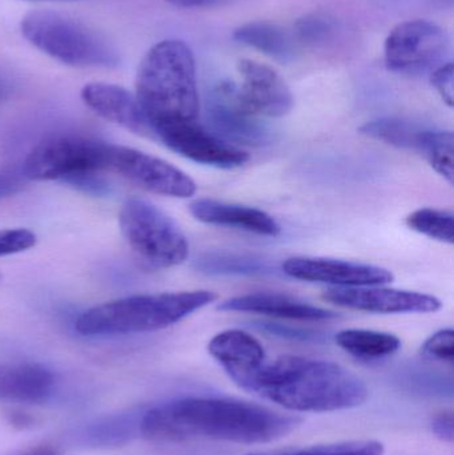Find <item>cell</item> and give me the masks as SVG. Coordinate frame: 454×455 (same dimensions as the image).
I'll list each match as a JSON object with an SVG mask.
<instances>
[{
	"label": "cell",
	"mask_w": 454,
	"mask_h": 455,
	"mask_svg": "<svg viewBox=\"0 0 454 455\" xmlns=\"http://www.w3.org/2000/svg\"><path fill=\"white\" fill-rule=\"evenodd\" d=\"M0 280H2V275H0Z\"/></svg>",
	"instance_id": "37"
},
{
	"label": "cell",
	"mask_w": 454,
	"mask_h": 455,
	"mask_svg": "<svg viewBox=\"0 0 454 455\" xmlns=\"http://www.w3.org/2000/svg\"><path fill=\"white\" fill-rule=\"evenodd\" d=\"M196 220L208 226L227 227L260 235H279L280 226L271 215L247 205L229 204L212 199H199L189 205Z\"/></svg>",
	"instance_id": "19"
},
{
	"label": "cell",
	"mask_w": 454,
	"mask_h": 455,
	"mask_svg": "<svg viewBox=\"0 0 454 455\" xmlns=\"http://www.w3.org/2000/svg\"><path fill=\"white\" fill-rule=\"evenodd\" d=\"M155 139L186 159L221 170L242 167L250 159L247 152L207 132L197 122L163 125L155 130Z\"/></svg>",
	"instance_id": "11"
},
{
	"label": "cell",
	"mask_w": 454,
	"mask_h": 455,
	"mask_svg": "<svg viewBox=\"0 0 454 455\" xmlns=\"http://www.w3.org/2000/svg\"><path fill=\"white\" fill-rule=\"evenodd\" d=\"M119 226L133 253L148 267L165 269L188 259L189 243L183 230L147 200H127L120 211Z\"/></svg>",
	"instance_id": "7"
},
{
	"label": "cell",
	"mask_w": 454,
	"mask_h": 455,
	"mask_svg": "<svg viewBox=\"0 0 454 455\" xmlns=\"http://www.w3.org/2000/svg\"><path fill=\"white\" fill-rule=\"evenodd\" d=\"M208 352L243 390L267 360L261 342L252 334L239 329L216 334L208 344Z\"/></svg>",
	"instance_id": "16"
},
{
	"label": "cell",
	"mask_w": 454,
	"mask_h": 455,
	"mask_svg": "<svg viewBox=\"0 0 454 455\" xmlns=\"http://www.w3.org/2000/svg\"><path fill=\"white\" fill-rule=\"evenodd\" d=\"M450 47V37L439 24L408 20L397 24L386 39L384 59L389 71L420 76L440 66Z\"/></svg>",
	"instance_id": "8"
},
{
	"label": "cell",
	"mask_w": 454,
	"mask_h": 455,
	"mask_svg": "<svg viewBox=\"0 0 454 455\" xmlns=\"http://www.w3.org/2000/svg\"><path fill=\"white\" fill-rule=\"evenodd\" d=\"M453 64L450 61V63L440 64L431 72V84L442 96V101L450 107H453Z\"/></svg>",
	"instance_id": "30"
},
{
	"label": "cell",
	"mask_w": 454,
	"mask_h": 455,
	"mask_svg": "<svg viewBox=\"0 0 454 455\" xmlns=\"http://www.w3.org/2000/svg\"><path fill=\"white\" fill-rule=\"evenodd\" d=\"M324 299L341 307L360 312L400 315V313H434L442 309V301L432 294L375 286L331 288Z\"/></svg>",
	"instance_id": "12"
},
{
	"label": "cell",
	"mask_w": 454,
	"mask_h": 455,
	"mask_svg": "<svg viewBox=\"0 0 454 455\" xmlns=\"http://www.w3.org/2000/svg\"><path fill=\"white\" fill-rule=\"evenodd\" d=\"M80 96L91 111L107 122L136 135L155 139L154 128L138 99L125 88L108 83H90L83 87Z\"/></svg>",
	"instance_id": "14"
},
{
	"label": "cell",
	"mask_w": 454,
	"mask_h": 455,
	"mask_svg": "<svg viewBox=\"0 0 454 455\" xmlns=\"http://www.w3.org/2000/svg\"><path fill=\"white\" fill-rule=\"evenodd\" d=\"M303 422L250 401L228 397H183L160 403L144 414L140 433L160 443L215 441L263 445L282 440Z\"/></svg>",
	"instance_id": "1"
},
{
	"label": "cell",
	"mask_w": 454,
	"mask_h": 455,
	"mask_svg": "<svg viewBox=\"0 0 454 455\" xmlns=\"http://www.w3.org/2000/svg\"><path fill=\"white\" fill-rule=\"evenodd\" d=\"M135 96L154 132L163 125L197 122L199 92L191 48L178 39L155 44L139 66Z\"/></svg>",
	"instance_id": "3"
},
{
	"label": "cell",
	"mask_w": 454,
	"mask_h": 455,
	"mask_svg": "<svg viewBox=\"0 0 454 455\" xmlns=\"http://www.w3.org/2000/svg\"><path fill=\"white\" fill-rule=\"evenodd\" d=\"M336 344L360 360H381L399 352L402 341L394 334L368 329H346L336 334Z\"/></svg>",
	"instance_id": "21"
},
{
	"label": "cell",
	"mask_w": 454,
	"mask_h": 455,
	"mask_svg": "<svg viewBox=\"0 0 454 455\" xmlns=\"http://www.w3.org/2000/svg\"><path fill=\"white\" fill-rule=\"evenodd\" d=\"M432 432L445 443H452L454 440V421L452 411H442L432 419Z\"/></svg>",
	"instance_id": "31"
},
{
	"label": "cell",
	"mask_w": 454,
	"mask_h": 455,
	"mask_svg": "<svg viewBox=\"0 0 454 455\" xmlns=\"http://www.w3.org/2000/svg\"><path fill=\"white\" fill-rule=\"evenodd\" d=\"M176 8H211L224 4L228 0H165Z\"/></svg>",
	"instance_id": "34"
},
{
	"label": "cell",
	"mask_w": 454,
	"mask_h": 455,
	"mask_svg": "<svg viewBox=\"0 0 454 455\" xmlns=\"http://www.w3.org/2000/svg\"><path fill=\"white\" fill-rule=\"evenodd\" d=\"M8 92V83L5 82L4 79H2L0 77V101H2V99L4 98L5 95H7Z\"/></svg>",
	"instance_id": "36"
},
{
	"label": "cell",
	"mask_w": 454,
	"mask_h": 455,
	"mask_svg": "<svg viewBox=\"0 0 454 455\" xmlns=\"http://www.w3.org/2000/svg\"><path fill=\"white\" fill-rule=\"evenodd\" d=\"M16 455H60L58 453L56 449H53L52 446L47 445H40L35 446V448L27 449V451H20V453Z\"/></svg>",
	"instance_id": "35"
},
{
	"label": "cell",
	"mask_w": 454,
	"mask_h": 455,
	"mask_svg": "<svg viewBox=\"0 0 454 455\" xmlns=\"http://www.w3.org/2000/svg\"><path fill=\"white\" fill-rule=\"evenodd\" d=\"M232 37L240 44L255 48L280 63H288L295 55L293 40L290 35L282 27L269 21L243 24L235 29Z\"/></svg>",
	"instance_id": "20"
},
{
	"label": "cell",
	"mask_w": 454,
	"mask_h": 455,
	"mask_svg": "<svg viewBox=\"0 0 454 455\" xmlns=\"http://www.w3.org/2000/svg\"><path fill=\"white\" fill-rule=\"evenodd\" d=\"M55 385V374L40 363H0V403H42Z\"/></svg>",
	"instance_id": "18"
},
{
	"label": "cell",
	"mask_w": 454,
	"mask_h": 455,
	"mask_svg": "<svg viewBox=\"0 0 454 455\" xmlns=\"http://www.w3.org/2000/svg\"><path fill=\"white\" fill-rule=\"evenodd\" d=\"M111 147L76 133L51 136L29 152L21 173L28 180L64 181L84 191H99L104 184L96 175L109 171Z\"/></svg>",
	"instance_id": "5"
},
{
	"label": "cell",
	"mask_w": 454,
	"mask_h": 455,
	"mask_svg": "<svg viewBox=\"0 0 454 455\" xmlns=\"http://www.w3.org/2000/svg\"><path fill=\"white\" fill-rule=\"evenodd\" d=\"M454 139L453 132L442 130H426L418 154L426 157L432 168L453 184L454 176Z\"/></svg>",
	"instance_id": "24"
},
{
	"label": "cell",
	"mask_w": 454,
	"mask_h": 455,
	"mask_svg": "<svg viewBox=\"0 0 454 455\" xmlns=\"http://www.w3.org/2000/svg\"><path fill=\"white\" fill-rule=\"evenodd\" d=\"M242 84L232 83V96L240 108L256 117H283L293 108L287 83L271 67L242 59L237 63Z\"/></svg>",
	"instance_id": "10"
},
{
	"label": "cell",
	"mask_w": 454,
	"mask_h": 455,
	"mask_svg": "<svg viewBox=\"0 0 454 455\" xmlns=\"http://www.w3.org/2000/svg\"><path fill=\"white\" fill-rule=\"evenodd\" d=\"M21 34L37 50L74 67H115L116 50L85 24L53 11L40 10L21 19Z\"/></svg>",
	"instance_id": "6"
},
{
	"label": "cell",
	"mask_w": 454,
	"mask_h": 455,
	"mask_svg": "<svg viewBox=\"0 0 454 455\" xmlns=\"http://www.w3.org/2000/svg\"><path fill=\"white\" fill-rule=\"evenodd\" d=\"M428 128L416 124L410 120L400 119V117H381L365 123L360 132L368 138L383 141L396 148L420 151L424 135Z\"/></svg>",
	"instance_id": "22"
},
{
	"label": "cell",
	"mask_w": 454,
	"mask_h": 455,
	"mask_svg": "<svg viewBox=\"0 0 454 455\" xmlns=\"http://www.w3.org/2000/svg\"><path fill=\"white\" fill-rule=\"evenodd\" d=\"M383 443L373 440L343 441L304 448L279 449V451H252L245 455H384Z\"/></svg>",
	"instance_id": "25"
},
{
	"label": "cell",
	"mask_w": 454,
	"mask_h": 455,
	"mask_svg": "<svg viewBox=\"0 0 454 455\" xmlns=\"http://www.w3.org/2000/svg\"><path fill=\"white\" fill-rule=\"evenodd\" d=\"M244 390L292 413L349 411L370 397L364 381L344 366L299 355L267 358Z\"/></svg>",
	"instance_id": "2"
},
{
	"label": "cell",
	"mask_w": 454,
	"mask_h": 455,
	"mask_svg": "<svg viewBox=\"0 0 454 455\" xmlns=\"http://www.w3.org/2000/svg\"><path fill=\"white\" fill-rule=\"evenodd\" d=\"M109 171L152 194L188 199L196 194V184L170 163L127 147L112 146Z\"/></svg>",
	"instance_id": "9"
},
{
	"label": "cell",
	"mask_w": 454,
	"mask_h": 455,
	"mask_svg": "<svg viewBox=\"0 0 454 455\" xmlns=\"http://www.w3.org/2000/svg\"><path fill=\"white\" fill-rule=\"evenodd\" d=\"M197 270L207 275H253L271 272V267L263 259L244 254L211 253L203 254L195 264Z\"/></svg>",
	"instance_id": "23"
},
{
	"label": "cell",
	"mask_w": 454,
	"mask_h": 455,
	"mask_svg": "<svg viewBox=\"0 0 454 455\" xmlns=\"http://www.w3.org/2000/svg\"><path fill=\"white\" fill-rule=\"evenodd\" d=\"M23 179L21 171H0V199L16 194L23 187Z\"/></svg>",
	"instance_id": "32"
},
{
	"label": "cell",
	"mask_w": 454,
	"mask_h": 455,
	"mask_svg": "<svg viewBox=\"0 0 454 455\" xmlns=\"http://www.w3.org/2000/svg\"><path fill=\"white\" fill-rule=\"evenodd\" d=\"M36 235L32 230L0 229V257L20 253L36 245Z\"/></svg>",
	"instance_id": "29"
},
{
	"label": "cell",
	"mask_w": 454,
	"mask_h": 455,
	"mask_svg": "<svg viewBox=\"0 0 454 455\" xmlns=\"http://www.w3.org/2000/svg\"><path fill=\"white\" fill-rule=\"evenodd\" d=\"M407 226L440 243H454V218L450 211L421 208L408 216Z\"/></svg>",
	"instance_id": "26"
},
{
	"label": "cell",
	"mask_w": 454,
	"mask_h": 455,
	"mask_svg": "<svg viewBox=\"0 0 454 455\" xmlns=\"http://www.w3.org/2000/svg\"><path fill=\"white\" fill-rule=\"evenodd\" d=\"M261 328L264 331H271V333L277 334V336L292 337V339H311L314 334L309 331H303V329L293 328V326L282 325V323H263Z\"/></svg>",
	"instance_id": "33"
},
{
	"label": "cell",
	"mask_w": 454,
	"mask_h": 455,
	"mask_svg": "<svg viewBox=\"0 0 454 455\" xmlns=\"http://www.w3.org/2000/svg\"><path fill=\"white\" fill-rule=\"evenodd\" d=\"M338 32V24L333 19L320 13H309L295 23V34L304 44L320 47L327 44Z\"/></svg>",
	"instance_id": "27"
},
{
	"label": "cell",
	"mask_w": 454,
	"mask_h": 455,
	"mask_svg": "<svg viewBox=\"0 0 454 455\" xmlns=\"http://www.w3.org/2000/svg\"><path fill=\"white\" fill-rule=\"evenodd\" d=\"M208 116L227 143L261 147L271 141V131L267 125L237 106L232 96V83L218 85L208 104Z\"/></svg>",
	"instance_id": "15"
},
{
	"label": "cell",
	"mask_w": 454,
	"mask_h": 455,
	"mask_svg": "<svg viewBox=\"0 0 454 455\" xmlns=\"http://www.w3.org/2000/svg\"><path fill=\"white\" fill-rule=\"evenodd\" d=\"M283 272L296 280L330 283L335 288L386 285L394 281L386 267L324 257H292L283 264Z\"/></svg>",
	"instance_id": "13"
},
{
	"label": "cell",
	"mask_w": 454,
	"mask_h": 455,
	"mask_svg": "<svg viewBox=\"0 0 454 455\" xmlns=\"http://www.w3.org/2000/svg\"><path fill=\"white\" fill-rule=\"evenodd\" d=\"M421 355L436 363H450L454 360V331L442 329L432 334L421 347Z\"/></svg>",
	"instance_id": "28"
},
{
	"label": "cell",
	"mask_w": 454,
	"mask_h": 455,
	"mask_svg": "<svg viewBox=\"0 0 454 455\" xmlns=\"http://www.w3.org/2000/svg\"><path fill=\"white\" fill-rule=\"evenodd\" d=\"M215 299L216 294L208 291L125 297L85 310L75 321V331L83 337L125 336L162 331L180 323Z\"/></svg>",
	"instance_id": "4"
},
{
	"label": "cell",
	"mask_w": 454,
	"mask_h": 455,
	"mask_svg": "<svg viewBox=\"0 0 454 455\" xmlns=\"http://www.w3.org/2000/svg\"><path fill=\"white\" fill-rule=\"evenodd\" d=\"M221 312L256 313L269 317L284 318L303 323H317L338 317V315L323 307L308 304L304 299L277 291H258L232 297L218 307Z\"/></svg>",
	"instance_id": "17"
}]
</instances>
